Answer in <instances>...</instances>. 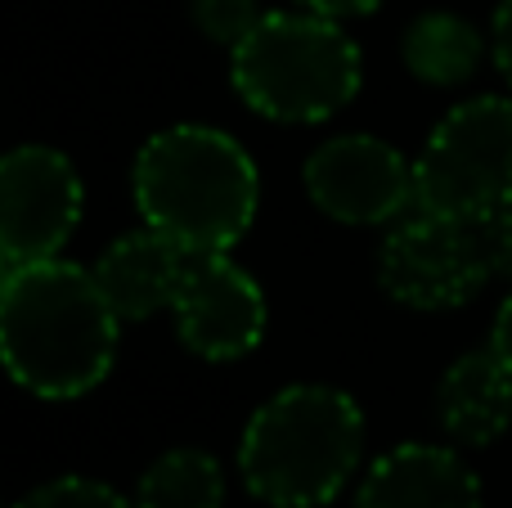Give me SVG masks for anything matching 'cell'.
Here are the masks:
<instances>
[{
    "instance_id": "17",
    "label": "cell",
    "mask_w": 512,
    "mask_h": 508,
    "mask_svg": "<svg viewBox=\"0 0 512 508\" xmlns=\"http://www.w3.org/2000/svg\"><path fill=\"white\" fill-rule=\"evenodd\" d=\"M481 234H486L495 279H508V284H512V203H508L499 216H490V221L481 225Z\"/></svg>"
},
{
    "instance_id": "11",
    "label": "cell",
    "mask_w": 512,
    "mask_h": 508,
    "mask_svg": "<svg viewBox=\"0 0 512 508\" xmlns=\"http://www.w3.org/2000/svg\"><path fill=\"white\" fill-rule=\"evenodd\" d=\"M432 410L454 446H495L512 428V369L499 360V351L490 342L463 351L445 365Z\"/></svg>"
},
{
    "instance_id": "7",
    "label": "cell",
    "mask_w": 512,
    "mask_h": 508,
    "mask_svg": "<svg viewBox=\"0 0 512 508\" xmlns=\"http://www.w3.org/2000/svg\"><path fill=\"white\" fill-rule=\"evenodd\" d=\"M86 212V185L54 144H18L0 158V261H50L72 243Z\"/></svg>"
},
{
    "instance_id": "19",
    "label": "cell",
    "mask_w": 512,
    "mask_h": 508,
    "mask_svg": "<svg viewBox=\"0 0 512 508\" xmlns=\"http://www.w3.org/2000/svg\"><path fill=\"white\" fill-rule=\"evenodd\" d=\"M292 5L310 9V14H324V18H364V14H378L387 0H292Z\"/></svg>"
},
{
    "instance_id": "18",
    "label": "cell",
    "mask_w": 512,
    "mask_h": 508,
    "mask_svg": "<svg viewBox=\"0 0 512 508\" xmlns=\"http://www.w3.org/2000/svg\"><path fill=\"white\" fill-rule=\"evenodd\" d=\"M490 59H495L499 77L508 81L512 90V0H499L495 14H490Z\"/></svg>"
},
{
    "instance_id": "15",
    "label": "cell",
    "mask_w": 512,
    "mask_h": 508,
    "mask_svg": "<svg viewBox=\"0 0 512 508\" xmlns=\"http://www.w3.org/2000/svg\"><path fill=\"white\" fill-rule=\"evenodd\" d=\"M14 508H135L122 491H113L108 482H95V477H50V482L32 486Z\"/></svg>"
},
{
    "instance_id": "20",
    "label": "cell",
    "mask_w": 512,
    "mask_h": 508,
    "mask_svg": "<svg viewBox=\"0 0 512 508\" xmlns=\"http://www.w3.org/2000/svg\"><path fill=\"white\" fill-rule=\"evenodd\" d=\"M490 347H495L499 360L512 369V293L499 302V311H495V324H490Z\"/></svg>"
},
{
    "instance_id": "8",
    "label": "cell",
    "mask_w": 512,
    "mask_h": 508,
    "mask_svg": "<svg viewBox=\"0 0 512 508\" xmlns=\"http://www.w3.org/2000/svg\"><path fill=\"white\" fill-rule=\"evenodd\" d=\"M301 185L315 212L337 225H396L414 212V162L382 135H333L301 162Z\"/></svg>"
},
{
    "instance_id": "14",
    "label": "cell",
    "mask_w": 512,
    "mask_h": 508,
    "mask_svg": "<svg viewBox=\"0 0 512 508\" xmlns=\"http://www.w3.org/2000/svg\"><path fill=\"white\" fill-rule=\"evenodd\" d=\"M135 508H225V468L212 450H162L140 473L131 495Z\"/></svg>"
},
{
    "instance_id": "16",
    "label": "cell",
    "mask_w": 512,
    "mask_h": 508,
    "mask_svg": "<svg viewBox=\"0 0 512 508\" xmlns=\"http://www.w3.org/2000/svg\"><path fill=\"white\" fill-rule=\"evenodd\" d=\"M189 18L212 45L234 50L265 18V5L261 0H189Z\"/></svg>"
},
{
    "instance_id": "12",
    "label": "cell",
    "mask_w": 512,
    "mask_h": 508,
    "mask_svg": "<svg viewBox=\"0 0 512 508\" xmlns=\"http://www.w3.org/2000/svg\"><path fill=\"white\" fill-rule=\"evenodd\" d=\"M185 266H189V248L140 225L131 234H117L90 270H95L99 288L108 293L113 311L126 324H135V320H153L158 311H171Z\"/></svg>"
},
{
    "instance_id": "13",
    "label": "cell",
    "mask_w": 512,
    "mask_h": 508,
    "mask_svg": "<svg viewBox=\"0 0 512 508\" xmlns=\"http://www.w3.org/2000/svg\"><path fill=\"white\" fill-rule=\"evenodd\" d=\"M490 54V36L454 9H423L400 36V63L423 86H463Z\"/></svg>"
},
{
    "instance_id": "5",
    "label": "cell",
    "mask_w": 512,
    "mask_h": 508,
    "mask_svg": "<svg viewBox=\"0 0 512 508\" xmlns=\"http://www.w3.org/2000/svg\"><path fill=\"white\" fill-rule=\"evenodd\" d=\"M512 203V95L454 104L414 158V207L486 225Z\"/></svg>"
},
{
    "instance_id": "10",
    "label": "cell",
    "mask_w": 512,
    "mask_h": 508,
    "mask_svg": "<svg viewBox=\"0 0 512 508\" xmlns=\"http://www.w3.org/2000/svg\"><path fill=\"white\" fill-rule=\"evenodd\" d=\"M481 477L454 446L405 441L364 468L355 508H481Z\"/></svg>"
},
{
    "instance_id": "9",
    "label": "cell",
    "mask_w": 512,
    "mask_h": 508,
    "mask_svg": "<svg viewBox=\"0 0 512 508\" xmlns=\"http://www.w3.org/2000/svg\"><path fill=\"white\" fill-rule=\"evenodd\" d=\"M171 320L189 356L230 365L261 347L270 306H265L261 284L230 252H189V266L171 302Z\"/></svg>"
},
{
    "instance_id": "4",
    "label": "cell",
    "mask_w": 512,
    "mask_h": 508,
    "mask_svg": "<svg viewBox=\"0 0 512 508\" xmlns=\"http://www.w3.org/2000/svg\"><path fill=\"white\" fill-rule=\"evenodd\" d=\"M234 95L265 122L315 126L337 117L364 86L360 45L337 18L310 9H265L230 50Z\"/></svg>"
},
{
    "instance_id": "3",
    "label": "cell",
    "mask_w": 512,
    "mask_h": 508,
    "mask_svg": "<svg viewBox=\"0 0 512 508\" xmlns=\"http://www.w3.org/2000/svg\"><path fill=\"white\" fill-rule=\"evenodd\" d=\"M364 459V410L328 383H292L252 410L239 437V477L265 508H324Z\"/></svg>"
},
{
    "instance_id": "6",
    "label": "cell",
    "mask_w": 512,
    "mask_h": 508,
    "mask_svg": "<svg viewBox=\"0 0 512 508\" xmlns=\"http://www.w3.org/2000/svg\"><path fill=\"white\" fill-rule=\"evenodd\" d=\"M495 279L481 225L414 207L378 243V284L409 311H459Z\"/></svg>"
},
{
    "instance_id": "1",
    "label": "cell",
    "mask_w": 512,
    "mask_h": 508,
    "mask_svg": "<svg viewBox=\"0 0 512 508\" xmlns=\"http://www.w3.org/2000/svg\"><path fill=\"white\" fill-rule=\"evenodd\" d=\"M122 324L95 270L77 261L5 266L0 356L9 378L36 401H77L95 392L117 365Z\"/></svg>"
},
{
    "instance_id": "2",
    "label": "cell",
    "mask_w": 512,
    "mask_h": 508,
    "mask_svg": "<svg viewBox=\"0 0 512 508\" xmlns=\"http://www.w3.org/2000/svg\"><path fill=\"white\" fill-rule=\"evenodd\" d=\"M131 198L140 221L180 248L234 252L261 207V171L230 131L180 122L140 144Z\"/></svg>"
}]
</instances>
